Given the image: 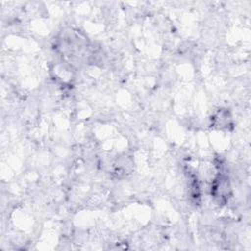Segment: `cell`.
I'll return each instance as SVG.
<instances>
[{
    "mask_svg": "<svg viewBox=\"0 0 251 251\" xmlns=\"http://www.w3.org/2000/svg\"><path fill=\"white\" fill-rule=\"evenodd\" d=\"M229 190H230V186H229L227 177L224 175H220L214 182V186H213L214 197L218 198L219 201L226 200L228 197L227 195L229 193Z\"/></svg>",
    "mask_w": 251,
    "mask_h": 251,
    "instance_id": "cell-1",
    "label": "cell"
}]
</instances>
